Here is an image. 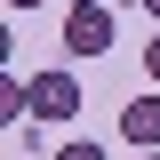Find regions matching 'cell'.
I'll use <instances>...</instances> for the list:
<instances>
[{"label": "cell", "instance_id": "6da1fadb", "mask_svg": "<svg viewBox=\"0 0 160 160\" xmlns=\"http://www.w3.org/2000/svg\"><path fill=\"white\" fill-rule=\"evenodd\" d=\"M24 88H32V120H40V128H64V120L80 112V72H64V64L32 72Z\"/></svg>", "mask_w": 160, "mask_h": 160}, {"label": "cell", "instance_id": "7a4b0ae2", "mask_svg": "<svg viewBox=\"0 0 160 160\" xmlns=\"http://www.w3.org/2000/svg\"><path fill=\"white\" fill-rule=\"evenodd\" d=\"M104 48H112V8H64V56L72 64H88V56H104Z\"/></svg>", "mask_w": 160, "mask_h": 160}, {"label": "cell", "instance_id": "3957f363", "mask_svg": "<svg viewBox=\"0 0 160 160\" xmlns=\"http://www.w3.org/2000/svg\"><path fill=\"white\" fill-rule=\"evenodd\" d=\"M120 136L136 144V152H160V96H136V104H120Z\"/></svg>", "mask_w": 160, "mask_h": 160}, {"label": "cell", "instance_id": "277c9868", "mask_svg": "<svg viewBox=\"0 0 160 160\" xmlns=\"http://www.w3.org/2000/svg\"><path fill=\"white\" fill-rule=\"evenodd\" d=\"M16 120H32V88L16 72H0V128H16Z\"/></svg>", "mask_w": 160, "mask_h": 160}, {"label": "cell", "instance_id": "5b68a950", "mask_svg": "<svg viewBox=\"0 0 160 160\" xmlns=\"http://www.w3.org/2000/svg\"><path fill=\"white\" fill-rule=\"evenodd\" d=\"M56 160H112L104 144H56Z\"/></svg>", "mask_w": 160, "mask_h": 160}, {"label": "cell", "instance_id": "8992f818", "mask_svg": "<svg viewBox=\"0 0 160 160\" xmlns=\"http://www.w3.org/2000/svg\"><path fill=\"white\" fill-rule=\"evenodd\" d=\"M8 56H16V32H8V16H0V72H8Z\"/></svg>", "mask_w": 160, "mask_h": 160}, {"label": "cell", "instance_id": "52a82bcc", "mask_svg": "<svg viewBox=\"0 0 160 160\" xmlns=\"http://www.w3.org/2000/svg\"><path fill=\"white\" fill-rule=\"evenodd\" d=\"M144 72H152V80H160V32H152V48H144Z\"/></svg>", "mask_w": 160, "mask_h": 160}, {"label": "cell", "instance_id": "ba28073f", "mask_svg": "<svg viewBox=\"0 0 160 160\" xmlns=\"http://www.w3.org/2000/svg\"><path fill=\"white\" fill-rule=\"evenodd\" d=\"M144 16H152V24H160V0H144Z\"/></svg>", "mask_w": 160, "mask_h": 160}, {"label": "cell", "instance_id": "9c48e42d", "mask_svg": "<svg viewBox=\"0 0 160 160\" xmlns=\"http://www.w3.org/2000/svg\"><path fill=\"white\" fill-rule=\"evenodd\" d=\"M8 8H40V0H8Z\"/></svg>", "mask_w": 160, "mask_h": 160}, {"label": "cell", "instance_id": "30bf717a", "mask_svg": "<svg viewBox=\"0 0 160 160\" xmlns=\"http://www.w3.org/2000/svg\"><path fill=\"white\" fill-rule=\"evenodd\" d=\"M72 8H96V0H72Z\"/></svg>", "mask_w": 160, "mask_h": 160}, {"label": "cell", "instance_id": "8fae6325", "mask_svg": "<svg viewBox=\"0 0 160 160\" xmlns=\"http://www.w3.org/2000/svg\"><path fill=\"white\" fill-rule=\"evenodd\" d=\"M144 160H160V152H144Z\"/></svg>", "mask_w": 160, "mask_h": 160}]
</instances>
